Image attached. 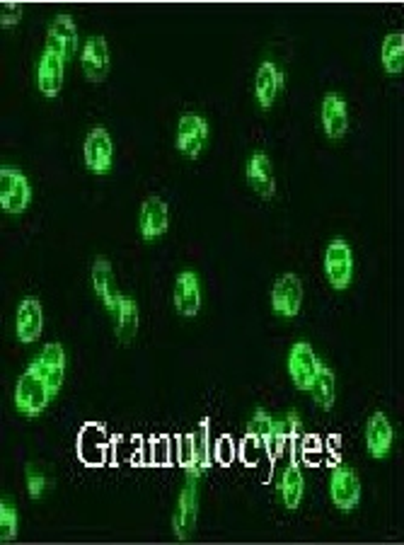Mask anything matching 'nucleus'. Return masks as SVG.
<instances>
[{"mask_svg":"<svg viewBox=\"0 0 404 545\" xmlns=\"http://www.w3.org/2000/svg\"><path fill=\"white\" fill-rule=\"evenodd\" d=\"M53 400L49 385L34 374V371H24L23 376L17 378L15 385V407L27 417H39L44 413L49 403Z\"/></svg>","mask_w":404,"mask_h":545,"instance_id":"obj_1","label":"nucleus"},{"mask_svg":"<svg viewBox=\"0 0 404 545\" xmlns=\"http://www.w3.org/2000/svg\"><path fill=\"white\" fill-rule=\"evenodd\" d=\"M32 187L23 170L3 168L0 170V207L5 214H23L30 207Z\"/></svg>","mask_w":404,"mask_h":545,"instance_id":"obj_2","label":"nucleus"},{"mask_svg":"<svg viewBox=\"0 0 404 545\" xmlns=\"http://www.w3.org/2000/svg\"><path fill=\"white\" fill-rule=\"evenodd\" d=\"M66 349L61 342H52V345H46L42 352L32 359L30 371H34L46 385H49V391L52 395L61 391V385H63V378H66Z\"/></svg>","mask_w":404,"mask_h":545,"instance_id":"obj_3","label":"nucleus"},{"mask_svg":"<svg viewBox=\"0 0 404 545\" xmlns=\"http://www.w3.org/2000/svg\"><path fill=\"white\" fill-rule=\"evenodd\" d=\"M324 274L332 287L341 291L351 284L353 252L346 240H332L324 250Z\"/></svg>","mask_w":404,"mask_h":545,"instance_id":"obj_4","label":"nucleus"},{"mask_svg":"<svg viewBox=\"0 0 404 545\" xmlns=\"http://www.w3.org/2000/svg\"><path fill=\"white\" fill-rule=\"evenodd\" d=\"M208 139V122L197 112H187L179 117V126H177V148L179 153L187 158H197Z\"/></svg>","mask_w":404,"mask_h":545,"instance_id":"obj_5","label":"nucleus"},{"mask_svg":"<svg viewBox=\"0 0 404 545\" xmlns=\"http://www.w3.org/2000/svg\"><path fill=\"white\" fill-rule=\"evenodd\" d=\"M303 284L301 277L293 272L281 274L272 288V308L281 317H295L301 313Z\"/></svg>","mask_w":404,"mask_h":545,"instance_id":"obj_6","label":"nucleus"},{"mask_svg":"<svg viewBox=\"0 0 404 545\" xmlns=\"http://www.w3.org/2000/svg\"><path fill=\"white\" fill-rule=\"evenodd\" d=\"M330 494L332 501H334L341 511H351V509L359 507L361 482L359 478H356V472H353L349 465L339 463L337 468L332 471Z\"/></svg>","mask_w":404,"mask_h":545,"instance_id":"obj_7","label":"nucleus"},{"mask_svg":"<svg viewBox=\"0 0 404 545\" xmlns=\"http://www.w3.org/2000/svg\"><path fill=\"white\" fill-rule=\"evenodd\" d=\"M111 158H114V143L110 131L95 126L85 139V165L95 175H107L111 170Z\"/></svg>","mask_w":404,"mask_h":545,"instance_id":"obj_8","label":"nucleus"},{"mask_svg":"<svg viewBox=\"0 0 404 545\" xmlns=\"http://www.w3.org/2000/svg\"><path fill=\"white\" fill-rule=\"evenodd\" d=\"M46 49L59 54L63 61H71L78 52V27H75L71 15H56L53 23L49 24V34H46Z\"/></svg>","mask_w":404,"mask_h":545,"instance_id":"obj_9","label":"nucleus"},{"mask_svg":"<svg viewBox=\"0 0 404 545\" xmlns=\"http://www.w3.org/2000/svg\"><path fill=\"white\" fill-rule=\"evenodd\" d=\"M317 364L320 361L315 359V352H313V346L308 342H295L291 346V352H288V374L293 378L298 391H308L317 374Z\"/></svg>","mask_w":404,"mask_h":545,"instance_id":"obj_10","label":"nucleus"},{"mask_svg":"<svg viewBox=\"0 0 404 545\" xmlns=\"http://www.w3.org/2000/svg\"><path fill=\"white\" fill-rule=\"evenodd\" d=\"M42 327H44V313H42V303L39 298L30 296L17 306V320H15V332L17 339L23 345H32L42 337Z\"/></svg>","mask_w":404,"mask_h":545,"instance_id":"obj_11","label":"nucleus"},{"mask_svg":"<svg viewBox=\"0 0 404 545\" xmlns=\"http://www.w3.org/2000/svg\"><path fill=\"white\" fill-rule=\"evenodd\" d=\"M140 236L143 240H158L169 226V209L160 197H148L140 207L139 216Z\"/></svg>","mask_w":404,"mask_h":545,"instance_id":"obj_12","label":"nucleus"},{"mask_svg":"<svg viewBox=\"0 0 404 545\" xmlns=\"http://www.w3.org/2000/svg\"><path fill=\"white\" fill-rule=\"evenodd\" d=\"M198 514V494H197V478L187 475V485H184L182 494H179V504L175 511V533L179 540L191 536V530L197 526Z\"/></svg>","mask_w":404,"mask_h":545,"instance_id":"obj_13","label":"nucleus"},{"mask_svg":"<svg viewBox=\"0 0 404 545\" xmlns=\"http://www.w3.org/2000/svg\"><path fill=\"white\" fill-rule=\"evenodd\" d=\"M172 301H175V308L179 316L194 317L198 313V308H201V281L191 269H184L177 277Z\"/></svg>","mask_w":404,"mask_h":545,"instance_id":"obj_14","label":"nucleus"},{"mask_svg":"<svg viewBox=\"0 0 404 545\" xmlns=\"http://www.w3.org/2000/svg\"><path fill=\"white\" fill-rule=\"evenodd\" d=\"M63 71H66V61L61 59L59 54L44 49L42 59L37 63V85L44 97H56L63 88Z\"/></svg>","mask_w":404,"mask_h":545,"instance_id":"obj_15","label":"nucleus"},{"mask_svg":"<svg viewBox=\"0 0 404 545\" xmlns=\"http://www.w3.org/2000/svg\"><path fill=\"white\" fill-rule=\"evenodd\" d=\"M82 71L92 83L104 81L110 73V46H107V39L100 34L90 37L82 49Z\"/></svg>","mask_w":404,"mask_h":545,"instance_id":"obj_16","label":"nucleus"},{"mask_svg":"<svg viewBox=\"0 0 404 545\" xmlns=\"http://www.w3.org/2000/svg\"><path fill=\"white\" fill-rule=\"evenodd\" d=\"M301 417L291 410V413L284 417V420H274V429H272V436L266 439L265 449H266V456H269V461L272 463H276V458L284 456V449H286V443L291 442V439H298L301 436Z\"/></svg>","mask_w":404,"mask_h":545,"instance_id":"obj_17","label":"nucleus"},{"mask_svg":"<svg viewBox=\"0 0 404 545\" xmlns=\"http://www.w3.org/2000/svg\"><path fill=\"white\" fill-rule=\"evenodd\" d=\"M247 182L255 192L262 197V200H272L274 192H276V182H274V170H272V161H269V155L266 153H255L247 161Z\"/></svg>","mask_w":404,"mask_h":545,"instance_id":"obj_18","label":"nucleus"},{"mask_svg":"<svg viewBox=\"0 0 404 545\" xmlns=\"http://www.w3.org/2000/svg\"><path fill=\"white\" fill-rule=\"evenodd\" d=\"M322 126L330 139H341L349 129V107L344 97L337 92H327L322 100Z\"/></svg>","mask_w":404,"mask_h":545,"instance_id":"obj_19","label":"nucleus"},{"mask_svg":"<svg viewBox=\"0 0 404 545\" xmlns=\"http://www.w3.org/2000/svg\"><path fill=\"white\" fill-rule=\"evenodd\" d=\"M281 88H284V73L274 66L272 61H265L257 68V78H255V97H257L259 107L269 110Z\"/></svg>","mask_w":404,"mask_h":545,"instance_id":"obj_20","label":"nucleus"},{"mask_svg":"<svg viewBox=\"0 0 404 545\" xmlns=\"http://www.w3.org/2000/svg\"><path fill=\"white\" fill-rule=\"evenodd\" d=\"M366 446L373 458H385L392 449V424L385 413H373L366 424Z\"/></svg>","mask_w":404,"mask_h":545,"instance_id":"obj_21","label":"nucleus"},{"mask_svg":"<svg viewBox=\"0 0 404 545\" xmlns=\"http://www.w3.org/2000/svg\"><path fill=\"white\" fill-rule=\"evenodd\" d=\"M114 325H117V337L121 342H131L139 332V303L129 296L117 294V306L111 310Z\"/></svg>","mask_w":404,"mask_h":545,"instance_id":"obj_22","label":"nucleus"},{"mask_svg":"<svg viewBox=\"0 0 404 545\" xmlns=\"http://www.w3.org/2000/svg\"><path fill=\"white\" fill-rule=\"evenodd\" d=\"M211 468V449H208V420L198 424V429L191 434V463L187 468L189 478H198L201 472Z\"/></svg>","mask_w":404,"mask_h":545,"instance_id":"obj_23","label":"nucleus"},{"mask_svg":"<svg viewBox=\"0 0 404 545\" xmlns=\"http://www.w3.org/2000/svg\"><path fill=\"white\" fill-rule=\"evenodd\" d=\"M303 492H305V478H303L301 468L295 463V458L291 461L284 475H281L279 482V494L284 500V507L286 509H298L303 501Z\"/></svg>","mask_w":404,"mask_h":545,"instance_id":"obj_24","label":"nucleus"},{"mask_svg":"<svg viewBox=\"0 0 404 545\" xmlns=\"http://www.w3.org/2000/svg\"><path fill=\"white\" fill-rule=\"evenodd\" d=\"M92 288L102 298L104 308L111 316V310L117 306V294H114V277H111L110 259H95V265H92Z\"/></svg>","mask_w":404,"mask_h":545,"instance_id":"obj_25","label":"nucleus"},{"mask_svg":"<svg viewBox=\"0 0 404 545\" xmlns=\"http://www.w3.org/2000/svg\"><path fill=\"white\" fill-rule=\"evenodd\" d=\"M308 393L315 398V403L324 410H332L334 400H337V381H334V374H332L324 364H317V374L310 384Z\"/></svg>","mask_w":404,"mask_h":545,"instance_id":"obj_26","label":"nucleus"},{"mask_svg":"<svg viewBox=\"0 0 404 545\" xmlns=\"http://www.w3.org/2000/svg\"><path fill=\"white\" fill-rule=\"evenodd\" d=\"M380 59H382V68H385L390 75L402 73V68H404V34L402 32H392V34H388V37L382 39Z\"/></svg>","mask_w":404,"mask_h":545,"instance_id":"obj_27","label":"nucleus"},{"mask_svg":"<svg viewBox=\"0 0 404 545\" xmlns=\"http://www.w3.org/2000/svg\"><path fill=\"white\" fill-rule=\"evenodd\" d=\"M0 538L5 543L17 538V509L8 500L0 504Z\"/></svg>","mask_w":404,"mask_h":545,"instance_id":"obj_28","label":"nucleus"},{"mask_svg":"<svg viewBox=\"0 0 404 545\" xmlns=\"http://www.w3.org/2000/svg\"><path fill=\"white\" fill-rule=\"evenodd\" d=\"M272 429H274L272 414L265 413V410H257V413L252 414V420L247 422V434L259 439L262 443H266V439L272 436Z\"/></svg>","mask_w":404,"mask_h":545,"instance_id":"obj_29","label":"nucleus"},{"mask_svg":"<svg viewBox=\"0 0 404 545\" xmlns=\"http://www.w3.org/2000/svg\"><path fill=\"white\" fill-rule=\"evenodd\" d=\"M46 487H49V480H46V475H42L37 468L27 465V492H30L32 500H39V497L44 494Z\"/></svg>","mask_w":404,"mask_h":545,"instance_id":"obj_30","label":"nucleus"},{"mask_svg":"<svg viewBox=\"0 0 404 545\" xmlns=\"http://www.w3.org/2000/svg\"><path fill=\"white\" fill-rule=\"evenodd\" d=\"M23 17V3H5L3 10H0V24L8 30V27H15Z\"/></svg>","mask_w":404,"mask_h":545,"instance_id":"obj_31","label":"nucleus"},{"mask_svg":"<svg viewBox=\"0 0 404 545\" xmlns=\"http://www.w3.org/2000/svg\"><path fill=\"white\" fill-rule=\"evenodd\" d=\"M216 456L221 463H230L233 461V439L230 436H221L216 443Z\"/></svg>","mask_w":404,"mask_h":545,"instance_id":"obj_32","label":"nucleus"},{"mask_svg":"<svg viewBox=\"0 0 404 545\" xmlns=\"http://www.w3.org/2000/svg\"><path fill=\"white\" fill-rule=\"evenodd\" d=\"M179 461H182L184 471H187L191 463V434L179 436Z\"/></svg>","mask_w":404,"mask_h":545,"instance_id":"obj_33","label":"nucleus"}]
</instances>
